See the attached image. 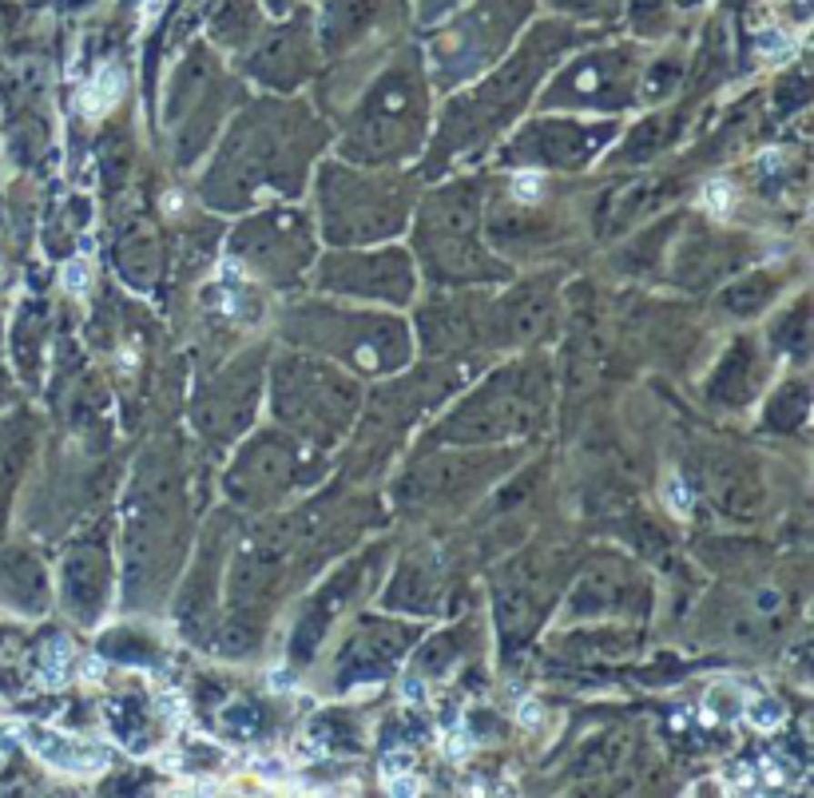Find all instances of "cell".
<instances>
[{"instance_id":"obj_1","label":"cell","mask_w":814,"mask_h":798,"mask_svg":"<svg viewBox=\"0 0 814 798\" xmlns=\"http://www.w3.org/2000/svg\"><path fill=\"white\" fill-rule=\"evenodd\" d=\"M36 735V755L52 763L56 771H72V774H88V771H100L107 767V755H100V751H84V747H72L68 739L60 735H45V731H32Z\"/></svg>"},{"instance_id":"obj_2","label":"cell","mask_w":814,"mask_h":798,"mask_svg":"<svg viewBox=\"0 0 814 798\" xmlns=\"http://www.w3.org/2000/svg\"><path fill=\"white\" fill-rule=\"evenodd\" d=\"M119 92H124V80H119V72L104 68L88 87H84V112H88V116H100Z\"/></svg>"},{"instance_id":"obj_3","label":"cell","mask_w":814,"mask_h":798,"mask_svg":"<svg viewBox=\"0 0 814 798\" xmlns=\"http://www.w3.org/2000/svg\"><path fill=\"white\" fill-rule=\"evenodd\" d=\"M703 207H708L711 215H727L731 211V187H727V183H719V179H711L708 187H703Z\"/></svg>"},{"instance_id":"obj_4","label":"cell","mask_w":814,"mask_h":798,"mask_svg":"<svg viewBox=\"0 0 814 798\" xmlns=\"http://www.w3.org/2000/svg\"><path fill=\"white\" fill-rule=\"evenodd\" d=\"M88 262L84 258H75V262H68V267H64V287H68L72 294H80L84 287H88Z\"/></svg>"},{"instance_id":"obj_5","label":"cell","mask_w":814,"mask_h":798,"mask_svg":"<svg viewBox=\"0 0 814 798\" xmlns=\"http://www.w3.org/2000/svg\"><path fill=\"white\" fill-rule=\"evenodd\" d=\"M664 497H668V505L676 509V512H688L691 509V493L679 485V477H668V489H664Z\"/></svg>"},{"instance_id":"obj_6","label":"cell","mask_w":814,"mask_h":798,"mask_svg":"<svg viewBox=\"0 0 814 798\" xmlns=\"http://www.w3.org/2000/svg\"><path fill=\"white\" fill-rule=\"evenodd\" d=\"M409 767H414V759H409V755H401V751H389V755L382 759V774H386V783H389V779H397V774H409Z\"/></svg>"},{"instance_id":"obj_7","label":"cell","mask_w":814,"mask_h":798,"mask_svg":"<svg viewBox=\"0 0 814 798\" xmlns=\"http://www.w3.org/2000/svg\"><path fill=\"white\" fill-rule=\"evenodd\" d=\"M751 723H755V727H763V731H770V727L783 723V712H779L775 703H759L755 712H751Z\"/></svg>"},{"instance_id":"obj_8","label":"cell","mask_w":814,"mask_h":798,"mask_svg":"<svg viewBox=\"0 0 814 798\" xmlns=\"http://www.w3.org/2000/svg\"><path fill=\"white\" fill-rule=\"evenodd\" d=\"M469 751H473V739L465 735V731H453V735L445 739V755H449V759H465Z\"/></svg>"},{"instance_id":"obj_9","label":"cell","mask_w":814,"mask_h":798,"mask_svg":"<svg viewBox=\"0 0 814 798\" xmlns=\"http://www.w3.org/2000/svg\"><path fill=\"white\" fill-rule=\"evenodd\" d=\"M513 191L520 195V199H537V195H540V179H537V175H520V179L513 183Z\"/></svg>"},{"instance_id":"obj_10","label":"cell","mask_w":814,"mask_h":798,"mask_svg":"<svg viewBox=\"0 0 814 798\" xmlns=\"http://www.w3.org/2000/svg\"><path fill=\"white\" fill-rule=\"evenodd\" d=\"M80 675L88 683H100V675H104V660H95V655H88V660L80 663Z\"/></svg>"},{"instance_id":"obj_11","label":"cell","mask_w":814,"mask_h":798,"mask_svg":"<svg viewBox=\"0 0 814 798\" xmlns=\"http://www.w3.org/2000/svg\"><path fill=\"white\" fill-rule=\"evenodd\" d=\"M751 779H755L751 767H727V783L731 786H751Z\"/></svg>"},{"instance_id":"obj_12","label":"cell","mask_w":814,"mask_h":798,"mask_svg":"<svg viewBox=\"0 0 814 798\" xmlns=\"http://www.w3.org/2000/svg\"><path fill=\"white\" fill-rule=\"evenodd\" d=\"M389 791H394V794H417L421 786L409 779V774H397V779H389Z\"/></svg>"},{"instance_id":"obj_13","label":"cell","mask_w":814,"mask_h":798,"mask_svg":"<svg viewBox=\"0 0 814 798\" xmlns=\"http://www.w3.org/2000/svg\"><path fill=\"white\" fill-rule=\"evenodd\" d=\"M401 695H406L409 703H421V699H426V687H421V680H406L401 683Z\"/></svg>"},{"instance_id":"obj_14","label":"cell","mask_w":814,"mask_h":798,"mask_svg":"<svg viewBox=\"0 0 814 798\" xmlns=\"http://www.w3.org/2000/svg\"><path fill=\"white\" fill-rule=\"evenodd\" d=\"M520 723H540V707L533 703V699H525V703H520Z\"/></svg>"},{"instance_id":"obj_15","label":"cell","mask_w":814,"mask_h":798,"mask_svg":"<svg viewBox=\"0 0 814 798\" xmlns=\"http://www.w3.org/2000/svg\"><path fill=\"white\" fill-rule=\"evenodd\" d=\"M290 687H295V680L286 672H270V692H290Z\"/></svg>"}]
</instances>
